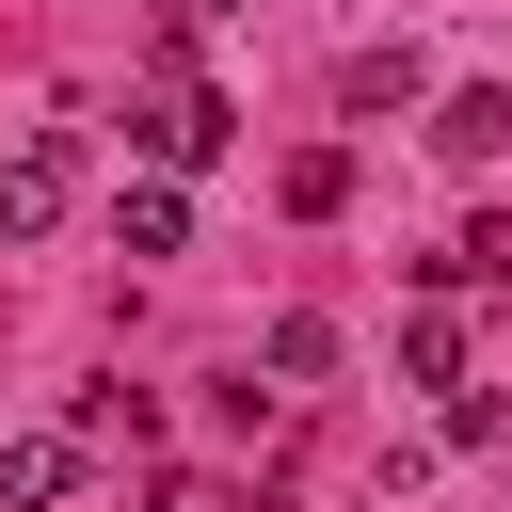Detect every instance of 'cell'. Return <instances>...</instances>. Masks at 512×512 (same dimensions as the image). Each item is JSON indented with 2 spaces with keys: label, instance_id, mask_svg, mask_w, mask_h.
I'll use <instances>...</instances> for the list:
<instances>
[{
  "label": "cell",
  "instance_id": "6da1fadb",
  "mask_svg": "<svg viewBox=\"0 0 512 512\" xmlns=\"http://www.w3.org/2000/svg\"><path fill=\"white\" fill-rule=\"evenodd\" d=\"M128 160H144V176H192V160H224V96H208L192 64H160V80L128 96Z\"/></svg>",
  "mask_w": 512,
  "mask_h": 512
},
{
  "label": "cell",
  "instance_id": "7a4b0ae2",
  "mask_svg": "<svg viewBox=\"0 0 512 512\" xmlns=\"http://www.w3.org/2000/svg\"><path fill=\"white\" fill-rule=\"evenodd\" d=\"M80 448H96L80 416H64V432H16V448H0V512H64V496H80Z\"/></svg>",
  "mask_w": 512,
  "mask_h": 512
},
{
  "label": "cell",
  "instance_id": "3957f363",
  "mask_svg": "<svg viewBox=\"0 0 512 512\" xmlns=\"http://www.w3.org/2000/svg\"><path fill=\"white\" fill-rule=\"evenodd\" d=\"M432 160H464V176L512 160V80H448V96H432Z\"/></svg>",
  "mask_w": 512,
  "mask_h": 512
},
{
  "label": "cell",
  "instance_id": "277c9868",
  "mask_svg": "<svg viewBox=\"0 0 512 512\" xmlns=\"http://www.w3.org/2000/svg\"><path fill=\"white\" fill-rule=\"evenodd\" d=\"M64 176H80L64 144H0V240H48L64 224Z\"/></svg>",
  "mask_w": 512,
  "mask_h": 512
},
{
  "label": "cell",
  "instance_id": "5b68a950",
  "mask_svg": "<svg viewBox=\"0 0 512 512\" xmlns=\"http://www.w3.org/2000/svg\"><path fill=\"white\" fill-rule=\"evenodd\" d=\"M112 224H128V256H192V192H176V176H128Z\"/></svg>",
  "mask_w": 512,
  "mask_h": 512
},
{
  "label": "cell",
  "instance_id": "8992f818",
  "mask_svg": "<svg viewBox=\"0 0 512 512\" xmlns=\"http://www.w3.org/2000/svg\"><path fill=\"white\" fill-rule=\"evenodd\" d=\"M336 96H352V112H416V48H400V32H368V48L336 64Z\"/></svg>",
  "mask_w": 512,
  "mask_h": 512
},
{
  "label": "cell",
  "instance_id": "52a82bcc",
  "mask_svg": "<svg viewBox=\"0 0 512 512\" xmlns=\"http://www.w3.org/2000/svg\"><path fill=\"white\" fill-rule=\"evenodd\" d=\"M400 368H416V384H464V304H448V288L400 320Z\"/></svg>",
  "mask_w": 512,
  "mask_h": 512
},
{
  "label": "cell",
  "instance_id": "ba28073f",
  "mask_svg": "<svg viewBox=\"0 0 512 512\" xmlns=\"http://www.w3.org/2000/svg\"><path fill=\"white\" fill-rule=\"evenodd\" d=\"M432 288H512V208H480V224L432 256Z\"/></svg>",
  "mask_w": 512,
  "mask_h": 512
},
{
  "label": "cell",
  "instance_id": "9c48e42d",
  "mask_svg": "<svg viewBox=\"0 0 512 512\" xmlns=\"http://www.w3.org/2000/svg\"><path fill=\"white\" fill-rule=\"evenodd\" d=\"M256 352H272V384H320V368H336V320H320V304H288Z\"/></svg>",
  "mask_w": 512,
  "mask_h": 512
},
{
  "label": "cell",
  "instance_id": "30bf717a",
  "mask_svg": "<svg viewBox=\"0 0 512 512\" xmlns=\"http://www.w3.org/2000/svg\"><path fill=\"white\" fill-rule=\"evenodd\" d=\"M288 208H304V224H336V208H352V160H336V144H304V160H288Z\"/></svg>",
  "mask_w": 512,
  "mask_h": 512
},
{
  "label": "cell",
  "instance_id": "8fae6325",
  "mask_svg": "<svg viewBox=\"0 0 512 512\" xmlns=\"http://www.w3.org/2000/svg\"><path fill=\"white\" fill-rule=\"evenodd\" d=\"M448 448H480V464H512V400H496V384H464V400H448Z\"/></svg>",
  "mask_w": 512,
  "mask_h": 512
},
{
  "label": "cell",
  "instance_id": "7c38bea8",
  "mask_svg": "<svg viewBox=\"0 0 512 512\" xmlns=\"http://www.w3.org/2000/svg\"><path fill=\"white\" fill-rule=\"evenodd\" d=\"M144 512H224V496H208V480H160V496H144Z\"/></svg>",
  "mask_w": 512,
  "mask_h": 512
}]
</instances>
